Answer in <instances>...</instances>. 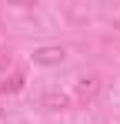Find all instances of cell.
<instances>
[{"label": "cell", "mask_w": 120, "mask_h": 124, "mask_svg": "<svg viewBox=\"0 0 120 124\" xmlns=\"http://www.w3.org/2000/svg\"><path fill=\"white\" fill-rule=\"evenodd\" d=\"M20 87H23V74H10L7 81L0 84V91H3V94H17Z\"/></svg>", "instance_id": "cell-4"}, {"label": "cell", "mask_w": 120, "mask_h": 124, "mask_svg": "<svg viewBox=\"0 0 120 124\" xmlns=\"http://www.w3.org/2000/svg\"><path fill=\"white\" fill-rule=\"evenodd\" d=\"M73 91H77L80 101H90V97H97V91H100V77H97V74H87V77H80V81H77Z\"/></svg>", "instance_id": "cell-3"}, {"label": "cell", "mask_w": 120, "mask_h": 124, "mask_svg": "<svg viewBox=\"0 0 120 124\" xmlns=\"http://www.w3.org/2000/svg\"><path fill=\"white\" fill-rule=\"evenodd\" d=\"M30 61L37 67H57V64L67 61V47L63 44H40V47H33Z\"/></svg>", "instance_id": "cell-1"}, {"label": "cell", "mask_w": 120, "mask_h": 124, "mask_svg": "<svg viewBox=\"0 0 120 124\" xmlns=\"http://www.w3.org/2000/svg\"><path fill=\"white\" fill-rule=\"evenodd\" d=\"M40 104H43L47 111H67V107L73 104V94H70V91H47V94L40 97Z\"/></svg>", "instance_id": "cell-2"}, {"label": "cell", "mask_w": 120, "mask_h": 124, "mask_svg": "<svg viewBox=\"0 0 120 124\" xmlns=\"http://www.w3.org/2000/svg\"><path fill=\"white\" fill-rule=\"evenodd\" d=\"M0 124H3V107H0Z\"/></svg>", "instance_id": "cell-5"}]
</instances>
